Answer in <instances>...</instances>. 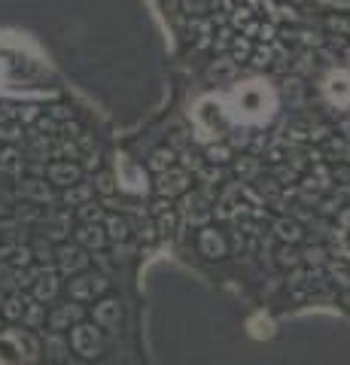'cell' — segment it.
<instances>
[{
	"instance_id": "6da1fadb",
	"label": "cell",
	"mask_w": 350,
	"mask_h": 365,
	"mask_svg": "<svg viewBox=\"0 0 350 365\" xmlns=\"http://www.w3.org/2000/svg\"><path fill=\"white\" fill-rule=\"evenodd\" d=\"M222 107L235 122H259V119H265L271 110V91L259 83L235 86L229 95L222 98Z\"/></svg>"
}]
</instances>
